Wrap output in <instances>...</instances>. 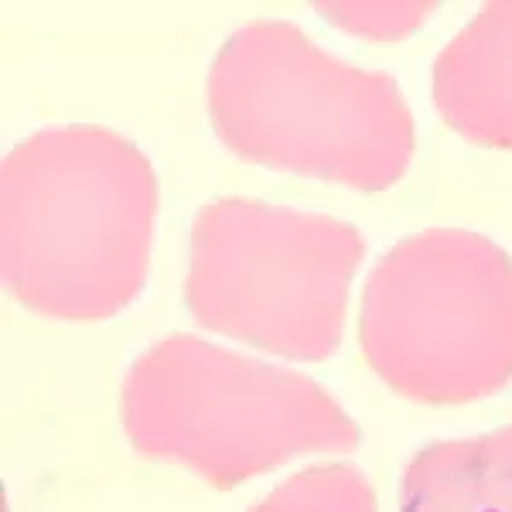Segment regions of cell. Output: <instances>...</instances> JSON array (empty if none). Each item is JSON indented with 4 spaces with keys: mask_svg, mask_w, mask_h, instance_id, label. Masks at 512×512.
<instances>
[{
    "mask_svg": "<svg viewBox=\"0 0 512 512\" xmlns=\"http://www.w3.org/2000/svg\"><path fill=\"white\" fill-rule=\"evenodd\" d=\"M158 171L134 140L96 123L24 137L0 164V274L21 308L106 321L147 284Z\"/></svg>",
    "mask_w": 512,
    "mask_h": 512,
    "instance_id": "1",
    "label": "cell"
},
{
    "mask_svg": "<svg viewBox=\"0 0 512 512\" xmlns=\"http://www.w3.org/2000/svg\"><path fill=\"white\" fill-rule=\"evenodd\" d=\"M366 239L345 219L256 198L205 202L188 233L185 308L198 325L294 362L342 345Z\"/></svg>",
    "mask_w": 512,
    "mask_h": 512,
    "instance_id": "5",
    "label": "cell"
},
{
    "mask_svg": "<svg viewBox=\"0 0 512 512\" xmlns=\"http://www.w3.org/2000/svg\"><path fill=\"white\" fill-rule=\"evenodd\" d=\"M400 512H512V424L420 448L403 472Z\"/></svg>",
    "mask_w": 512,
    "mask_h": 512,
    "instance_id": "7",
    "label": "cell"
},
{
    "mask_svg": "<svg viewBox=\"0 0 512 512\" xmlns=\"http://www.w3.org/2000/svg\"><path fill=\"white\" fill-rule=\"evenodd\" d=\"M431 93L458 137L512 151V0L475 14L434 59Z\"/></svg>",
    "mask_w": 512,
    "mask_h": 512,
    "instance_id": "6",
    "label": "cell"
},
{
    "mask_svg": "<svg viewBox=\"0 0 512 512\" xmlns=\"http://www.w3.org/2000/svg\"><path fill=\"white\" fill-rule=\"evenodd\" d=\"M332 28L362 41H400L424 28L437 11L431 0H349V4H315Z\"/></svg>",
    "mask_w": 512,
    "mask_h": 512,
    "instance_id": "9",
    "label": "cell"
},
{
    "mask_svg": "<svg viewBox=\"0 0 512 512\" xmlns=\"http://www.w3.org/2000/svg\"><path fill=\"white\" fill-rule=\"evenodd\" d=\"M359 349L420 407H465L512 386V256L482 233L424 229L366 280Z\"/></svg>",
    "mask_w": 512,
    "mask_h": 512,
    "instance_id": "4",
    "label": "cell"
},
{
    "mask_svg": "<svg viewBox=\"0 0 512 512\" xmlns=\"http://www.w3.org/2000/svg\"><path fill=\"white\" fill-rule=\"evenodd\" d=\"M120 420L140 458L181 465L222 492L297 454H352L362 441L315 379L195 335H168L137 355Z\"/></svg>",
    "mask_w": 512,
    "mask_h": 512,
    "instance_id": "3",
    "label": "cell"
},
{
    "mask_svg": "<svg viewBox=\"0 0 512 512\" xmlns=\"http://www.w3.org/2000/svg\"><path fill=\"white\" fill-rule=\"evenodd\" d=\"M212 130L260 168L386 192L410 171L414 113L393 76L349 65L291 21L233 31L205 82Z\"/></svg>",
    "mask_w": 512,
    "mask_h": 512,
    "instance_id": "2",
    "label": "cell"
},
{
    "mask_svg": "<svg viewBox=\"0 0 512 512\" xmlns=\"http://www.w3.org/2000/svg\"><path fill=\"white\" fill-rule=\"evenodd\" d=\"M250 512H379L376 492L359 468L311 465L263 495Z\"/></svg>",
    "mask_w": 512,
    "mask_h": 512,
    "instance_id": "8",
    "label": "cell"
}]
</instances>
